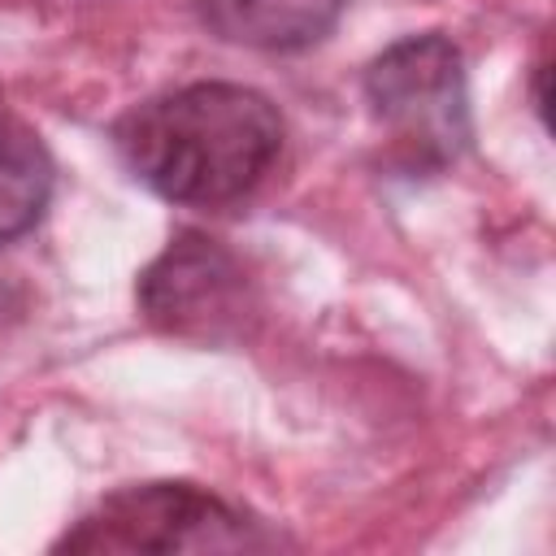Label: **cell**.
I'll list each match as a JSON object with an SVG mask.
<instances>
[{"instance_id": "cell-1", "label": "cell", "mask_w": 556, "mask_h": 556, "mask_svg": "<svg viewBox=\"0 0 556 556\" xmlns=\"http://www.w3.org/2000/svg\"><path fill=\"white\" fill-rule=\"evenodd\" d=\"M113 139L126 169L161 200L217 208L269 174L282 152V113L243 83H187L135 104Z\"/></svg>"}, {"instance_id": "cell-2", "label": "cell", "mask_w": 556, "mask_h": 556, "mask_svg": "<svg viewBox=\"0 0 556 556\" xmlns=\"http://www.w3.org/2000/svg\"><path fill=\"white\" fill-rule=\"evenodd\" d=\"M365 104L387 139V161L408 178L452 169L473 139L465 56L439 30L382 48L365 70Z\"/></svg>"}, {"instance_id": "cell-3", "label": "cell", "mask_w": 556, "mask_h": 556, "mask_svg": "<svg viewBox=\"0 0 556 556\" xmlns=\"http://www.w3.org/2000/svg\"><path fill=\"white\" fill-rule=\"evenodd\" d=\"M269 547L261 521L243 517L222 495L195 482H139L104 495L83 513L61 539L56 552H252Z\"/></svg>"}, {"instance_id": "cell-4", "label": "cell", "mask_w": 556, "mask_h": 556, "mask_svg": "<svg viewBox=\"0 0 556 556\" xmlns=\"http://www.w3.org/2000/svg\"><path fill=\"white\" fill-rule=\"evenodd\" d=\"M135 295L156 330L191 343H230L248 334V321L256 317V291L243 261L195 230L169 239V248L139 274Z\"/></svg>"}, {"instance_id": "cell-5", "label": "cell", "mask_w": 556, "mask_h": 556, "mask_svg": "<svg viewBox=\"0 0 556 556\" xmlns=\"http://www.w3.org/2000/svg\"><path fill=\"white\" fill-rule=\"evenodd\" d=\"M343 9L348 0H200V17L217 39L261 52H300L321 43Z\"/></svg>"}, {"instance_id": "cell-6", "label": "cell", "mask_w": 556, "mask_h": 556, "mask_svg": "<svg viewBox=\"0 0 556 556\" xmlns=\"http://www.w3.org/2000/svg\"><path fill=\"white\" fill-rule=\"evenodd\" d=\"M52 200V156L43 139L0 109V243L35 230Z\"/></svg>"}]
</instances>
